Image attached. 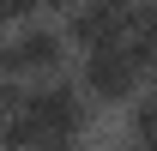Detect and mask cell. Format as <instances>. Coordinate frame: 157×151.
<instances>
[{"instance_id": "obj_3", "label": "cell", "mask_w": 157, "mask_h": 151, "mask_svg": "<svg viewBox=\"0 0 157 151\" xmlns=\"http://www.w3.org/2000/svg\"><path fill=\"white\" fill-rule=\"evenodd\" d=\"M24 115L36 121V133H42V139H85V127H91V115H97V109L78 97L73 73H67V79H48V85H36Z\"/></svg>"}, {"instance_id": "obj_4", "label": "cell", "mask_w": 157, "mask_h": 151, "mask_svg": "<svg viewBox=\"0 0 157 151\" xmlns=\"http://www.w3.org/2000/svg\"><path fill=\"white\" fill-rule=\"evenodd\" d=\"M30 91L36 85H24V79H0V121H12V115L30 109Z\"/></svg>"}, {"instance_id": "obj_1", "label": "cell", "mask_w": 157, "mask_h": 151, "mask_svg": "<svg viewBox=\"0 0 157 151\" xmlns=\"http://www.w3.org/2000/svg\"><path fill=\"white\" fill-rule=\"evenodd\" d=\"M67 67H73V48L55 18H24L0 37V79L48 85V79H67Z\"/></svg>"}, {"instance_id": "obj_5", "label": "cell", "mask_w": 157, "mask_h": 151, "mask_svg": "<svg viewBox=\"0 0 157 151\" xmlns=\"http://www.w3.org/2000/svg\"><path fill=\"white\" fill-rule=\"evenodd\" d=\"M36 151H85V139H42Z\"/></svg>"}, {"instance_id": "obj_2", "label": "cell", "mask_w": 157, "mask_h": 151, "mask_svg": "<svg viewBox=\"0 0 157 151\" xmlns=\"http://www.w3.org/2000/svg\"><path fill=\"white\" fill-rule=\"evenodd\" d=\"M73 85H78V97H85L91 109H127V103L145 91V73L127 60V48H97V55L78 60Z\"/></svg>"}]
</instances>
